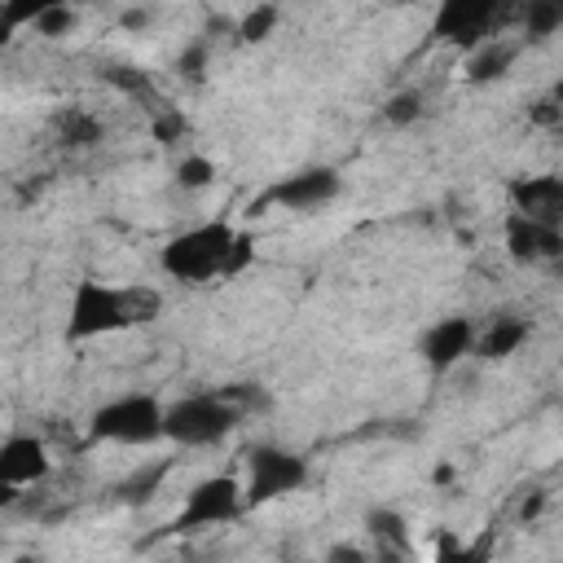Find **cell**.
Here are the masks:
<instances>
[{
    "mask_svg": "<svg viewBox=\"0 0 563 563\" xmlns=\"http://www.w3.org/2000/svg\"><path fill=\"white\" fill-rule=\"evenodd\" d=\"M158 312V295L154 290H123V286H106L97 277H84L70 295V312H66V339H101V334H119L136 321H150Z\"/></svg>",
    "mask_w": 563,
    "mask_h": 563,
    "instance_id": "6da1fadb",
    "label": "cell"
},
{
    "mask_svg": "<svg viewBox=\"0 0 563 563\" xmlns=\"http://www.w3.org/2000/svg\"><path fill=\"white\" fill-rule=\"evenodd\" d=\"M233 242H238V229H229L224 220H211V224H194L185 233H176L163 251H158V264L167 277L176 282H211V277H229V255H233Z\"/></svg>",
    "mask_w": 563,
    "mask_h": 563,
    "instance_id": "7a4b0ae2",
    "label": "cell"
},
{
    "mask_svg": "<svg viewBox=\"0 0 563 563\" xmlns=\"http://www.w3.org/2000/svg\"><path fill=\"white\" fill-rule=\"evenodd\" d=\"M238 422H242V409L224 391H194L167 405L163 431L180 449H207V444H220Z\"/></svg>",
    "mask_w": 563,
    "mask_h": 563,
    "instance_id": "3957f363",
    "label": "cell"
},
{
    "mask_svg": "<svg viewBox=\"0 0 563 563\" xmlns=\"http://www.w3.org/2000/svg\"><path fill=\"white\" fill-rule=\"evenodd\" d=\"M163 418H167V409L150 391H128V396H114L92 409L88 435L110 440V444H154V440H167Z\"/></svg>",
    "mask_w": 563,
    "mask_h": 563,
    "instance_id": "277c9868",
    "label": "cell"
},
{
    "mask_svg": "<svg viewBox=\"0 0 563 563\" xmlns=\"http://www.w3.org/2000/svg\"><path fill=\"white\" fill-rule=\"evenodd\" d=\"M246 510H260L277 497H290L308 484V462L290 449H277V444H251L246 449Z\"/></svg>",
    "mask_w": 563,
    "mask_h": 563,
    "instance_id": "5b68a950",
    "label": "cell"
},
{
    "mask_svg": "<svg viewBox=\"0 0 563 563\" xmlns=\"http://www.w3.org/2000/svg\"><path fill=\"white\" fill-rule=\"evenodd\" d=\"M506 13H510L506 0H440L435 18H431V35L440 44H453V48L471 53V48H479L497 35Z\"/></svg>",
    "mask_w": 563,
    "mask_h": 563,
    "instance_id": "8992f818",
    "label": "cell"
},
{
    "mask_svg": "<svg viewBox=\"0 0 563 563\" xmlns=\"http://www.w3.org/2000/svg\"><path fill=\"white\" fill-rule=\"evenodd\" d=\"M246 510V493L233 475H211V479H198L180 506V515L172 519L176 532H198V528H216V523H229Z\"/></svg>",
    "mask_w": 563,
    "mask_h": 563,
    "instance_id": "52a82bcc",
    "label": "cell"
},
{
    "mask_svg": "<svg viewBox=\"0 0 563 563\" xmlns=\"http://www.w3.org/2000/svg\"><path fill=\"white\" fill-rule=\"evenodd\" d=\"M334 194H339V172H334V167H303V172L277 180V185L264 194V202H277V207H286V211H317V207H325Z\"/></svg>",
    "mask_w": 563,
    "mask_h": 563,
    "instance_id": "ba28073f",
    "label": "cell"
},
{
    "mask_svg": "<svg viewBox=\"0 0 563 563\" xmlns=\"http://www.w3.org/2000/svg\"><path fill=\"white\" fill-rule=\"evenodd\" d=\"M48 471H53V457H48L40 435H9L0 444V484H4V493L40 484Z\"/></svg>",
    "mask_w": 563,
    "mask_h": 563,
    "instance_id": "9c48e42d",
    "label": "cell"
},
{
    "mask_svg": "<svg viewBox=\"0 0 563 563\" xmlns=\"http://www.w3.org/2000/svg\"><path fill=\"white\" fill-rule=\"evenodd\" d=\"M510 202H515V211H523L528 220H541V224L563 229V176H559V172L515 176V180H510Z\"/></svg>",
    "mask_w": 563,
    "mask_h": 563,
    "instance_id": "30bf717a",
    "label": "cell"
},
{
    "mask_svg": "<svg viewBox=\"0 0 563 563\" xmlns=\"http://www.w3.org/2000/svg\"><path fill=\"white\" fill-rule=\"evenodd\" d=\"M506 251L519 264H541V260H559L563 255V229L528 220L523 211L506 216Z\"/></svg>",
    "mask_w": 563,
    "mask_h": 563,
    "instance_id": "8fae6325",
    "label": "cell"
},
{
    "mask_svg": "<svg viewBox=\"0 0 563 563\" xmlns=\"http://www.w3.org/2000/svg\"><path fill=\"white\" fill-rule=\"evenodd\" d=\"M418 352H422V361L431 369H440V374L453 369L462 356L475 352V325H471V317H444V321H435L418 339Z\"/></svg>",
    "mask_w": 563,
    "mask_h": 563,
    "instance_id": "7c38bea8",
    "label": "cell"
},
{
    "mask_svg": "<svg viewBox=\"0 0 563 563\" xmlns=\"http://www.w3.org/2000/svg\"><path fill=\"white\" fill-rule=\"evenodd\" d=\"M528 330H532V325H528L523 317H493V325H488L484 334H475V356H484V361H506L510 352L523 347Z\"/></svg>",
    "mask_w": 563,
    "mask_h": 563,
    "instance_id": "4fadbf2b",
    "label": "cell"
},
{
    "mask_svg": "<svg viewBox=\"0 0 563 563\" xmlns=\"http://www.w3.org/2000/svg\"><path fill=\"white\" fill-rule=\"evenodd\" d=\"M510 62H515V48H510V44H497V40H488V44L471 48V62H466V79H471V84H488V79H501V75L510 70Z\"/></svg>",
    "mask_w": 563,
    "mask_h": 563,
    "instance_id": "5bb4252c",
    "label": "cell"
},
{
    "mask_svg": "<svg viewBox=\"0 0 563 563\" xmlns=\"http://www.w3.org/2000/svg\"><path fill=\"white\" fill-rule=\"evenodd\" d=\"M519 22L528 40H545L563 31V0H519Z\"/></svg>",
    "mask_w": 563,
    "mask_h": 563,
    "instance_id": "9a60e30c",
    "label": "cell"
},
{
    "mask_svg": "<svg viewBox=\"0 0 563 563\" xmlns=\"http://www.w3.org/2000/svg\"><path fill=\"white\" fill-rule=\"evenodd\" d=\"M277 22H282V9H277L273 0H264V4L246 9V18L238 22V40H246V44H264V40L273 35Z\"/></svg>",
    "mask_w": 563,
    "mask_h": 563,
    "instance_id": "2e32d148",
    "label": "cell"
},
{
    "mask_svg": "<svg viewBox=\"0 0 563 563\" xmlns=\"http://www.w3.org/2000/svg\"><path fill=\"white\" fill-rule=\"evenodd\" d=\"M97 136H101V123H97L88 110H75V106H70V110L57 119V141H62V145H92Z\"/></svg>",
    "mask_w": 563,
    "mask_h": 563,
    "instance_id": "e0dca14e",
    "label": "cell"
},
{
    "mask_svg": "<svg viewBox=\"0 0 563 563\" xmlns=\"http://www.w3.org/2000/svg\"><path fill=\"white\" fill-rule=\"evenodd\" d=\"M383 119H387V123H396V128L418 123V119H422V92H413V88L391 92V97H387V106H383Z\"/></svg>",
    "mask_w": 563,
    "mask_h": 563,
    "instance_id": "ac0fdd59",
    "label": "cell"
},
{
    "mask_svg": "<svg viewBox=\"0 0 563 563\" xmlns=\"http://www.w3.org/2000/svg\"><path fill=\"white\" fill-rule=\"evenodd\" d=\"M57 4H70V0H4V31L13 35L18 26H26V22H35L40 13H48V9H57Z\"/></svg>",
    "mask_w": 563,
    "mask_h": 563,
    "instance_id": "d6986e66",
    "label": "cell"
},
{
    "mask_svg": "<svg viewBox=\"0 0 563 563\" xmlns=\"http://www.w3.org/2000/svg\"><path fill=\"white\" fill-rule=\"evenodd\" d=\"M211 180H216V163H211V158L189 154V158L176 163V185H180V189H207Z\"/></svg>",
    "mask_w": 563,
    "mask_h": 563,
    "instance_id": "ffe728a7",
    "label": "cell"
},
{
    "mask_svg": "<svg viewBox=\"0 0 563 563\" xmlns=\"http://www.w3.org/2000/svg\"><path fill=\"white\" fill-rule=\"evenodd\" d=\"M365 528H369L374 537H383V541H396V545H405V519H400L396 510H387V506L369 510V515H365Z\"/></svg>",
    "mask_w": 563,
    "mask_h": 563,
    "instance_id": "44dd1931",
    "label": "cell"
},
{
    "mask_svg": "<svg viewBox=\"0 0 563 563\" xmlns=\"http://www.w3.org/2000/svg\"><path fill=\"white\" fill-rule=\"evenodd\" d=\"M75 22H79V13L70 9V4H57V9H48V13H40L31 26L40 31V35H48V40H57V35H66V31H75Z\"/></svg>",
    "mask_w": 563,
    "mask_h": 563,
    "instance_id": "7402d4cb",
    "label": "cell"
},
{
    "mask_svg": "<svg viewBox=\"0 0 563 563\" xmlns=\"http://www.w3.org/2000/svg\"><path fill=\"white\" fill-rule=\"evenodd\" d=\"M251 260H255V233L238 229V242H233V255H229V277H238Z\"/></svg>",
    "mask_w": 563,
    "mask_h": 563,
    "instance_id": "603a6c76",
    "label": "cell"
},
{
    "mask_svg": "<svg viewBox=\"0 0 563 563\" xmlns=\"http://www.w3.org/2000/svg\"><path fill=\"white\" fill-rule=\"evenodd\" d=\"M202 62H207V44H194V48H185V53H180L176 70H185L189 79H198V75H202Z\"/></svg>",
    "mask_w": 563,
    "mask_h": 563,
    "instance_id": "cb8c5ba5",
    "label": "cell"
},
{
    "mask_svg": "<svg viewBox=\"0 0 563 563\" xmlns=\"http://www.w3.org/2000/svg\"><path fill=\"white\" fill-rule=\"evenodd\" d=\"M163 141H172V136H180V119L176 114H167V119H158V128H154Z\"/></svg>",
    "mask_w": 563,
    "mask_h": 563,
    "instance_id": "d4e9b609",
    "label": "cell"
}]
</instances>
